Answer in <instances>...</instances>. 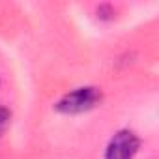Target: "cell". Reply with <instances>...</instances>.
Segmentation results:
<instances>
[{
  "mask_svg": "<svg viewBox=\"0 0 159 159\" xmlns=\"http://www.w3.org/2000/svg\"><path fill=\"white\" fill-rule=\"evenodd\" d=\"M103 99V94L99 88L96 86H81V88H75L67 94H64L54 109L62 114H83L88 112L92 109H96Z\"/></svg>",
  "mask_w": 159,
  "mask_h": 159,
  "instance_id": "6da1fadb",
  "label": "cell"
},
{
  "mask_svg": "<svg viewBox=\"0 0 159 159\" xmlns=\"http://www.w3.org/2000/svg\"><path fill=\"white\" fill-rule=\"evenodd\" d=\"M140 148V139L131 129H120L112 135L105 148V159H135Z\"/></svg>",
  "mask_w": 159,
  "mask_h": 159,
  "instance_id": "7a4b0ae2",
  "label": "cell"
},
{
  "mask_svg": "<svg viewBox=\"0 0 159 159\" xmlns=\"http://www.w3.org/2000/svg\"><path fill=\"white\" fill-rule=\"evenodd\" d=\"M11 124V112L6 107H0V137L6 133V129Z\"/></svg>",
  "mask_w": 159,
  "mask_h": 159,
  "instance_id": "3957f363",
  "label": "cell"
}]
</instances>
